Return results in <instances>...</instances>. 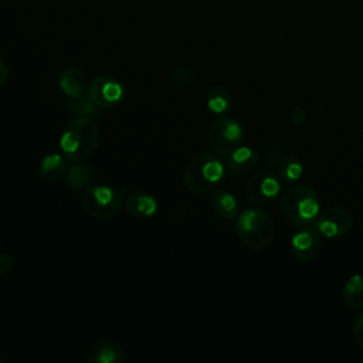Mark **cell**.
Returning a JSON list of instances; mask_svg holds the SVG:
<instances>
[{
  "instance_id": "27",
  "label": "cell",
  "mask_w": 363,
  "mask_h": 363,
  "mask_svg": "<svg viewBox=\"0 0 363 363\" xmlns=\"http://www.w3.org/2000/svg\"><path fill=\"white\" fill-rule=\"evenodd\" d=\"M6 362V354H4V352L0 349V363H4Z\"/></svg>"
},
{
  "instance_id": "19",
  "label": "cell",
  "mask_w": 363,
  "mask_h": 363,
  "mask_svg": "<svg viewBox=\"0 0 363 363\" xmlns=\"http://www.w3.org/2000/svg\"><path fill=\"white\" fill-rule=\"evenodd\" d=\"M343 298L349 308L363 309V275L354 274L343 286Z\"/></svg>"
},
{
  "instance_id": "21",
  "label": "cell",
  "mask_w": 363,
  "mask_h": 363,
  "mask_svg": "<svg viewBox=\"0 0 363 363\" xmlns=\"http://www.w3.org/2000/svg\"><path fill=\"white\" fill-rule=\"evenodd\" d=\"M98 105H95L88 96L71 99L68 104V112L75 118H95L98 115Z\"/></svg>"
},
{
  "instance_id": "16",
  "label": "cell",
  "mask_w": 363,
  "mask_h": 363,
  "mask_svg": "<svg viewBox=\"0 0 363 363\" xmlns=\"http://www.w3.org/2000/svg\"><path fill=\"white\" fill-rule=\"evenodd\" d=\"M95 172L91 166L81 163H72L65 172V183L71 190L85 191L91 186H94Z\"/></svg>"
},
{
  "instance_id": "23",
  "label": "cell",
  "mask_w": 363,
  "mask_h": 363,
  "mask_svg": "<svg viewBox=\"0 0 363 363\" xmlns=\"http://www.w3.org/2000/svg\"><path fill=\"white\" fill-rule=\"evenodd\" d=\"M289 118H291V122L294 123V126L301 128V126L305 125L306 113H305L303 108L298 102H292L291 109H289Z\"/></svg>"
},
{
  "instance_id": "6",
  "label": "cell",
  "mask_w": 363,
  "mask_h": 363,
  "mask_svg": "<svg viewBox=\"0 0 363 363\" xmlns=\"http://www.w3.org/2000/svg\"><path fill=\"white\" fill-rule=\"evenodd\" d=\"M122 206L121 194L108 186H91L81 194L82 210L94 218H111Z\"/></svg>"
},
{
  "instance_id": "20",
  "label": "cell",
  "mask_w": 363,
  "mask_h": 363,
  "mask_svg": "<svg viewBox=\"0 0 363 363\" xmlns=\"http://www.w3.org/2000/svg\"><path fill=\"white\" fill-rule=\"evenodd\" d=\"M206 102H207V108L213 113H218V115L228 112L231 108V96L228 91L223 86L210 88L207 92Z\"/></svg>"
},
{
  "instance_id": "7",
  "label": "cell",
  "mask_w": 363,
  "mask_h": 363,
  "mask_svg": "<svg viewBox=\"0 0 363 363\" xmlns=\"http://www.w3.org/2000/svg\"><path fill=\"white\" fill-rule=\"evenodd\" d=\"M242 136L244 129L240 122L228 116H221L210 125L207 132V142L214 153L227 156L240 146Z\"/></svg>"
},
{
  "instance_id": "14",
  "label": "cell",
  "mask_w": 363,
  "mask_h": 363,
  "mask_svg": "<svg viewBox=\"0 0 363 363\" xmlns=\"http://www.w3.org/2000/svg\"><path fill=\"white\" fill-rule=\"evenodd\" d=\"M60 89L69 98V99H77L84 96L86 92V78L85 74L75 67H68L65 68L58 79Z\"/></svg>"
},
{
  "instance_id": "18",
  "label": "cell",
  "mask_w": 363,
  "mask_h": 363,
  "mask_svg": "<svg viewBox=\"0 0 363 363\" xmlns=\"http://www.w3.org/2000/svg\"><path fill=\"white\" fill-rule=\"evenodd\" d=\"M67 169H68L67 159L64 157V155L50 153L40 160L38 174L41 180L47 183H52V182H57L61 176H64Z\"/></svg>"
},
{
  "instance_id": "24",
  "label": "cell",
  "mask_w": 363,
  "mask_h": 363,
  "mask_svg": "<svg viewBox=\"0 0 363 363\" xmlns=\"http://www.w3.org/2000/svg\"><path fill=\"white\" fill-rule=\"evenodd\" d=\"M353 336L360 349H363V312L356 318L353 323Z\"/></svg>"
},
{
  "instance_id": "28",
  "label": "cell",
  "mask_w": 363,
  "mask_h": 363,
  "mask_svg": "<svg viewBox=\"0 0 363 363\" xmlns=\"http://www.w3.org/2000/svg\"><path fill=\"white\" fill-rule=\"evenodd\" d=\"M0 247H1V238H0Z\"/></svg>"
},
{
  "instance_id": "2",
  "label": "cell",
  "mask_w": 363,
  "mask_h": 363,
  "mask_svg": "<svg viewBox=\"0 0 363 363\" xmlns=\"http://www.w3.org/2000/svg\"><path fill=\"white\" fill-rule=\"evenodd\" d=\"M225 166L213 153L200 152L189 159L183 169L184 186L193 193H206L224 177Z\"/></svg>"
},
{
  "instance_id": "5",
  "label": "cell",
  "mask_w": 363,
  "mask_h": 363,
  "mask_svg": "<svg viewBox=\"0 0 363 363\" xmlns=\"http://www.w3.org/2000/svg\"><path fill=\"white\" fill-rule=\"evenodd\" d=\"M265 163L267 169L286 183L298 182L303 174V163L299 155L278 140L268 143L265 149Z\"/></svg>"
},
{
  "instance_id": "15",
  "label": "cell",
  "mask_w": 363,
  "mask_h": 363,
  "mask_svg": "<svg viewBox=\"0 0 363 363\" xmlns=\"http://www.w3.org/2000/svg\"><path fill=\"white\" fill-rule=\"evenodd\" d=\"M210 207L217 218L230 223L238 214V200L225 190H216L210 197Z\"/></svg>"
},
{
  "instance_id": "26",
  "label": "cell",
  "mask_w": 363,
  "mask_h": 363,
  "mask_svg": "<svg viewBox=\"0 0 363 363\" xmlns=\"http://www.w3.org/2000/svg\"><path fill=\"white\" fill-rule=\"evenodd\" d=\"M6 79H7V67L0 60V85H3L6 82Z\"/></svg>"
},
{
  "instance_id": "1",
  "label": "cell",
  "mask_w": 363,
  "mask_h": 363,
  "mask_svg": "<svg viewBox=\"0 0 363 363\" xmlns=\"http://www.w3.org/2000/svg\"><path fill=\"white\" fill-rule=\"evenodd\" d=\"M99 130L95 122L89 118H74L64 129L60 147L71 163L85 162L98 147Z\"/></svg>"
},
{
  "instance_id": "12",
  "label": "cell",
  "mask_w": 363,
  "mask_h": 363,
  "mask_svg": "<svg viewBox=\"0 0 363 363\" xmlns=\"http://www.w3.org/2000/svg\"><path fill=\"white\" fill-rule=\"evenodd\" d=\"M259 162L258 153L248 146H238L225 156V170L233 176H242L252 172Z\"/></svg>"
},
{
  "instance_id": "9",
  "label": "cell",
  "mask_w": 363,
  "mask_h": 363,
  "mask_svg": "<svg viewBox=\"0 0 363 363\" xmlns=\"http://www.w3.org/2000/svg\"><path fill=\"white\" fill-rule=\"evenodd\" d=\"M312 225L318 233L329 240L345 237L353 227L352 214L343 207H329L323 213H319Z\"/></svg>"
},
{
  "instance_id": "11",
  "label": "cell",
  "mask_w": 363,
  "mask_h": 363,
  "mask_svg": "<svg viewBox=\"0 0 363 363\" xmlns=\"http://www.w3.org/2000/svg\"><path fill=\"white\" fill-rule=\"evenodd\" d=\"M291 248L294 257L301 262H311L315 259L322 248V235L318 230L312 225H302L292 238H291Z\"/></svg>"
},
{
  "instance_id": "22",
  "label": "cell",
  "mask_w": 363,
  "mask_h": 363,
  "mask_svg": "<svg viewBox=\"0 0 363 363\" xmlns=\"http://www.w3.org/2000/svg\"><path fill=\"white\" fill-rule=\"evenodd\" d=\"M170 78H172V82H174L177 85H186V84H190L191 81H194L196 71L189 65H182L172 71Z\"/></svg>"
},
{
  "instance_id": "8",
  "label": "cell",
  "mask_w": 363,
  "mask_h": 363,
  "mask_svg": "<svg viewBox=\"0 0 363 363\" xmlns=\"http://www.w3.org/2000/svg\"><path fill=\"white\" fill-rule=\"evenodd\" d=\"M281 191V182L269 169L254 173L244 187V194L248 203L255 207L268 206Z\"/></svg>"
},
{
  "instance_id": "10",
  "label": "cell",
  "mask_w": 363,
  "mask_h": 363,
  "mask_svg": "<svg viewBox=\"0 0 363 363\" xmlns=\"http://www.w3.org/2000/svg\"><path fill=\"white\" fill-rule=\"evenodd\" d=\"M122 84L109 75H99L89 81L86 96L99 108H112L123 98Z\"/></svg>"
},
{
  "instance_id": "25",
  "label": "cell",
  "mask_w": 363,
  "mask_h": 363,
  "mask_svg": "<svg viewBox=\"0 0 363 363\" xmlns=\"http://www.w3.org/2000/svg\"><path fill=\"white\" fill-rule=\"evenodd\" d=\"M14 267V259L9 254H0V277L9 274Z\"/></svg>"
},
{
  "instance_id": "13",
  "label": "cell",
  "mask_w": 363,
  "mask_h": 363,
  "mask_svg": "<svg viewBox=\"0 0 363 363\" xmlns=\"http://www.w3.org/2000/svg\"><path fill=\"white\" fill-rule=\"evenodd\" d=\"M126 353L119 343L111 339L96 342L86 354L89 363H123Z\"/></svg>"
},
{
  "instance_id": "4",
  "label": "cell",
  "mask_w": 363,
  "mask_h": 363,
  "mask_svg": "<svg viewBox=\"0 0 363 363\" xmlns=\"http://www.w3.org/2000/svg\"><path fill=\"white\" fill-rule=\"evenodd\" d=\"M281 211L295 225L312 224L320 213V199L308 184H295L284 191Z\"/></svg>"
},
{
  "instance_id": "3",
  "label": "cell",
  "mask_w": 363,
  "mask_h": 363,
  "mask_svg": "<svg viewBox=\"0 0 363 363\" xmlns=\"http://www.w3.org/2000/svg\"><path fill=\"white\" fill-rule=\"evenodd\" d=\"M237 234L242 244L251 251H265L274 240L275 225L271 216L261 208H247L235 223Z\"/></svg>"
},
{
  "instance_id": "17",
  "label": "cell",
  "mask_w": 363,
  "mask_h": 363,
  "mask_svg": "<svg viewBox=\"0 0 363 363\" xmlns=\"http://www.w3.org/2000/svg\"><path fill=\"white\" fill-rule=\"evenodd\" d=\"M126 210L136 218H149L157 211L156 199L146 191H135L126 199Z\"/></svg>"
}]
</instances>
